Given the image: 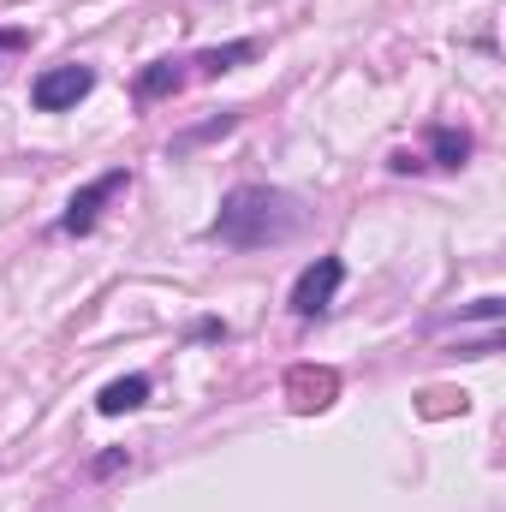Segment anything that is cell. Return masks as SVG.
<instances>
[{"instance_id": "cell-2", "label": "cell", "mask_w": 506, "mask_h": 512, "mask_svg": "<svg viewBox=\"0 0 506 512\" xmlns=\"http://www.w3.org/2000/svg\"><path fill=\"white\" fill-rule=\"evenodd\" d=\"M90 90H96V72H90V66H48V72L30 84V102H36L42 114H66V108H78Z\"/></svg>"}, {"instance_id": "cell-6", "label": "cell", "mask_w": 506, "mask_h": 512, "mask_svg": "<svg viewBox=\"0 0 506 512\" xmlns=\"http://www.w3.org/2000/svg\"><path fill=\"white\" fill-rule=\"evenodd\" d=\"M245 60H256V42H227V48H209V54H197V72L221 78V72H233V66H245Z\"/></svg>"}, {"instance_id": "cell-4", "label": "cell", "mask_w": 506, "mask_h": 512, "mask_svg": "<svg viewBox=\"0 0 506 512\" xmlns=\"http://www.w3.org/2000/svg\"><path fill=\"white\" fill-rule=\"evenodd\" d=\"M131 185L126 167H114V173H102V179H90L84 191H72V203H66V215H60V233H90L96 221H102V209H108V197H120Z\"/></svg>"}, {"instance_id": "cell-8", "label": "cell", "mask_w": 506, "mask_h": 512, "mask_svg": "<svg viewBox=\"0 0 506 512\" xmlns=\"http://www.w3.org/2000/svg\"><path fill=\"white\" fill-rule=\"evenodd\" d=\"M429 149H435V161H441V167H459V161H465V155H471V137H465V131H435V137H429Z\"/></svg>"}, {"instance_id": "cell-3", "label": "cell", "mask_w": 506, "mask_h": 512, "mask_svg": "<svg viewBox=\"0 0 506 512\" xmlns=\"http://www.w3.org/2000/svg\"><path fill=\"white\" fill-rule=\"evenodd\" d=\"M340 286H346V262H340V256H316V262L298 274V286H292V316H322Z\"/></svg>"}, {"instance_id": "cell-5", "label": "cell", "mask_w": 506, "mask_h": 512, "mask_svg": "<svg viewBox=\"0 0 506 512\" xmlns=\"http://www.w3.org/2000/svg\"><path fill=\"white\" fill-rule=\"evenodd\" d=\"M143 399H149V376H126V382H108V387H102L96 411H102V417H120V411H137Z\"/></svg>"}, {"instance_id": "cell-7", "label": "cell", "mask_w": 506, "mask_h": 512, "mask_svg": "<svg viewBox=\"0 0 506 512\" xmlns=\"http://www.w3.org/2000/svg\"><path fill=\"white\" fill-rule=\"evenodd\" d=\"M179 84H185L179 60H155V66L137 78V96H167V90H179Z\"/></svg>"}, {"instance_id": "cell-1", "label": "cell", "mask_w": 506, "mask_h": 512, "mask_svg": "<svg viewBox=\"0 0 506 512\" xmlns=\"http://www.w3.org/2000/svg\"><path fill=\"white\" fill-rule=\"evenodd\" d=\"M304 227V203L274 191V185H239L221 197V215L209 221V239L233 245V251H262V245H280Z\"/></svg>"}, {"instance_id": "cell-9", "label": "cell", "mask_w": 506, "mask_h": 512, "mask_svg": "<svg viewBox=\"0 0 506 512\" xmlns=\"http://www.w3.org/2000/svg\"><path fill=\"white\" fill-rule=\"evenodd\" d=\"M6 48H24V30H0V54Z\"/></svg>"}]
</instances>
